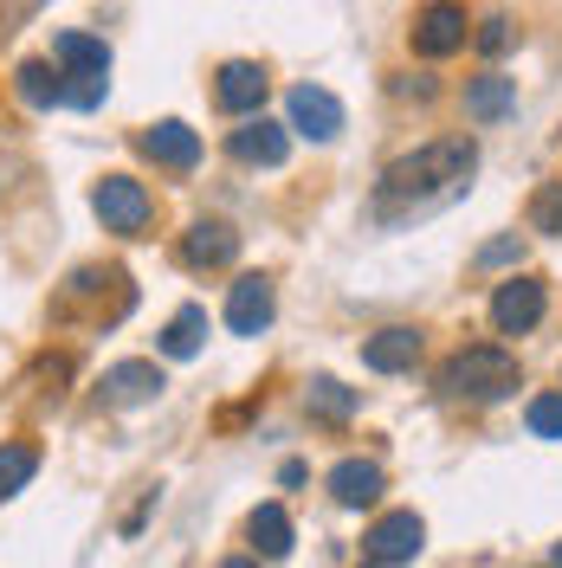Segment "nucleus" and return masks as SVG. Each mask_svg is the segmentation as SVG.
<instances>
[{
  "label": "nucleus",
  "instance_id": "obj_1",
  "mask_svg": "<svg viewBox=\"0 0 562 568\" xmlns=\"http://www.w3.org/2000/svg\"><path fill=\"white\" fill-rule=\"evenodd\" d=\"M479 169V142L472 136H446L426 142L414 155L388 162L382 181H375V220H414V213H433L465 194V181Z\"/></svg>",
  "mask_w": 562,
  "mask_h": 568
},
{
  "label": "nucleus",
  "instance_id": "obj_2",
  "mask_svg": "<svg viewBox=\"0 0 562 568\" xmlns=\"http://www.w3.org/2000/svg\"><path fill=\"white\" fill-rule=\"evenodd\" d=\"M440 388L453 394V400H504V394H518V355L498 349V343H472V349H459L446 368H440Z\"/></svg>",
  "mask_w": 562,
  "mask_h": 568
},
{
  "label": "nucleus",
  "instance_id": "obj_3",
  "mask_svg": "<svg viewBox=\"0 0 562 568\" xmlns=\"http://www.w3.org/2000/svg\"><path fill=\"white\" fill-rule=\"evenodd\" d=\"M91 207H98V220H104V233H123V240H137L142 226L155 220L149 187L130 181V175H104L98 187H91Z\"/></svg>",
  "mask_w": 562,
  "mask_h": 568
},
{
  "label": "nucleus",
  "instance_id": "obj_4",
  "mask_svg": "<svg viewBox=\"0 0 562 568\" xmlns=\"http://www.w3.org/2000/svg\"><path fill=\"white\" fill-rule=\"evenodd\" d=\"M421 542H426V524L414 517V510H394V517H382L375 530L362 536V556L382 562V568H394V562H414Z\"/></svg>",
  "mask_w": 562,
  "mask_h": 568
},
{
  "label": "nucleus",
  "instance_id": "obj_5",
  "mask_svg": "<svg viewBox=\"0 0 562 568\" xmlns=\"http://www.w3.org/2000/svg\"><path fill=\"white\" fill-rule=\"evenodd\" d=\"M227 149H233V162H247V169H279L284 155H291V123L247 116V123L227 136Z\"/></svg>",
  "mask_w": 562,
  "mask_h": 568
},
{
  "label": "nucleus",
  "instance_id": "obj_6",
  "mask_svg": "<svg viewBox=\"0 0 562 568\" xmlns=\"http://www.w3.org/2000/svg\"><path fill=\"white\" fill-rule=\"evenodd\" d=\"M240 258V233L227 226V220H194L188 233H181V265L188 272H220V265H233Z\"/></svg>",
  "mask_w": 562,
  "mask_h": 568
},
{
  "label": "nucleus",
  "instance_id": "obj_7",
  "mask_svg": "<svg viewBox=\"0 0 562 568\" xmlns=\"http://www.w3.org/2000/svg\"><path fill=\"white\" fill-rule=\"evenodd\" d=\"M492 323L504 336H530L543 323V284L536 278H504L492 297Z\"/></svg>",
  "mask_w": 562,
  "mask_h": 568
},
{
  "label": "nucleus",
  "instance_id": "obj_8",
  "mask_svg": "<svg viewBox=\"0 0 562 568\" xmlns=\"http://www.w3.org/2000/svg\"><path fill=\"white\" fill-rule=\"evenodd\" d=\"M272 317H279V297H272V284L259 278V272L233 284V297H227V329L233 336H265Z\"/></svg>",
  "mask_w": 562,
  "mask_h": 568
},
{
  "label": "nucleus",
  "instance_id": "obj_9",
  "mask_svg": "<svg viewBox=\"0 0 562 568\" xmlns=\"http://www.w3.org/2000/svg\"><path fill=\"white\" fill-rule=\"evenodd\" d=\"M291 130L311 142H337L343 136V104L323 91V84H298L291 91Z\"/></svg>",
  "mask_w": 562,
  "mask_h": 568
},
{
  "label": "nucleus",
  "instance_id": "obj_10",
  "mask_svg": "<svg viewBox=\"0 0 562 568\" xmlns=\"http://www.w3.org/2000/svg\"><path fill=\"white\" fill-rule=\"evenodd\" d=\"M465 45V7H453V0H433L421 20H414V52H426V59H446V52H459Z\"/></svg>",
  "mask_w": 562,
  "mask_h": 568
},
{
  "label": "nucleus",
  "instance_id": "obj_11",
  "mask_svg": "<svg viewBox=\"0 0 562 568\" xmlns=\"http://www.w3.org/2000/svg\"><path fill=\"white\" fill-rule=\"evenodd\" d=\"M265 91H272V78L252 65V59H233V65H220V78H213V98L233 110V116H252V110L265 104Z\"/></svg>",
  "mask_w": 562,
  "mask_h": 568
},
{
  "label": "nucleus",
  "instance_id": "obj_12",
  "mask_svg": "<svg viewBox=\"0 0 562 568\" xmlns=\"http://www.w3.org/2000/svg\"><path fill=\"white\" fill-rule=\"evenodd\" d=\"M388 478L375 459H343L337 471H330V497L343 504V510H369V504H382Z\"/></svg>",
  "mask_w": 562,
  "mask_h": 568
},
{
  "label": "nucleus",
  "instance_id": "obj_13",
  "mask_svg": "<svg viewBox=\"0 0 562 568\" xmlns=\"http://www.w3.org/2000/svg\"><path fill=\"white\" fill-rule=\"evenodd\" d=\"M162 388H169V382H162L155 362H117V368H104V400L110 407H142V400H155Z\"/></svg>",
  "mask_w": 562,
  "mask_h": 568
},
{
  "label": "nucleus",
  "instance_id": "obj_14",
  "mask_svg": "<svg viewBox=\"0 0 562 568\" xmlns=\"http://www.w3.org/2000/svg\"><path fill=\"white\" fill-rule=\"evenodd\" d=\"M142 155H149V162H162V169H181V175H188V169L201 162V136H194L188 123H175V116H169V123L142 130Z\"/></svg>",
  "mask_w": 562,
  "mask_h": 568
},
{
  "label": "nucleus",
  "instance_id": "obj_15",
  "mask_svg": "<svg viewBox=\"0 0 562 568\" xmlns=\"http://www.w3.org/2000/svg\"><path fill=\"white\" fill-rule=\"evenodd\" d=\"M511 110H518V78L485 71V78L465 84V116H472V123H498V116H511Z\"/></svg>",
  "mask_w": 562,
  "mask_h": 568
},
{
  "label": "nucleus",
  "instance_id": "obj_16",
  "mask_svg": "<svg viewBox=\"0 0 562 568\" xmlns=\"http://www.w3.org/2000/svg\"><path fill=\"white\" fill-rule=\"evenodd\" d=\"M414 362H421V336L414 329H382V336L362 343V368H375V375H401Z\"/></svg>",
  "mask_w": 562,
  "mask_h": 568
},
{
  "label": "nucleus",
  "instance_id": "obj_17",
  "mask_svg": "<svg viewBox=\"0 0 562 568\" xmlns=\"http://www.w3.org/2000/svg\"><path fill=\"white\" fill-rule=\"evenodd\" d=\"M247 536H252V549H259L265 562H284V556H291V517H284V504H259Z\"/></svg>",
  "mask_w": 562,
  "mask_h": 568
},
{
  "label": "nucleus",
  "instance_id": "obj_18",
  "mask_svg": "<svg viewBox=\"0 0 562 568\" xmlns=\"http://www.w3.org/2000/svg\"><path fill=\"white\" fill-rule=\"evenodd\" d=\"M201 343H208V311H201V304H181L175 323L162 329V355H169V362H194Z\"/></svg>",
  "mask_w": 562,
  "mask_h": 568
},
{
  "label": "nucleus",
  "instance_id": "obj_19",
  "mask_svg": "<svg viewBox=\"0 0 562 568\" xmlns=\"http://www.w3.org/2000/svg\"><path fill=\"white\" fill-rule=\"evenodd\" d=\"M13 91H20V104H33V110H59V104H66V71L20 65V71H13Z\"/></svg>",
  "mask_w": 562,
  "mask_h": 568
},
{
  "label": "nucleus",
  "instance_id": "obj_20",
  "mask_svg": "<svg viewBox=\"0 0 562 568\" xmlns=\"http://www.w3.org/2000/svg\"><path fill=\"white\" fill-rule=\"evenodd\" d=\"M52 59L66 71H110V45L91 33H59L52 39Z\"/></svg>",
  "mask_w": 562,
  "mask_h": 568
},
{
  "label": "nucleus",
  "instance_id": "obj_21",
  "mask_svg": "<svg viewBox=\"0 0 562 568\" xmlns=\"http://www.w3.org/2000/svg\"><path fill=\"white\" fill-rule=\"evenodd\" d=\"M304 407H311L317 420H350V414H355V388L330 382V375H317L311 394H304Z\"/></svg>",
  "mask_w": 562,
  "mask_h": 568
},
{
  "label": "nucleus",
  "instance_id": "obj_22",
  "mask_svg": "<svg viewBox=\"0 0 562 568\" xmlns=\"http://www.w3.org/2000/svg\"><path fill=\"white\" fill-rule=\"evenodd\" d=\"M33 471H39V453L33 446H0V497H13V491H27L33 485Z\"/></svg>",
  "mask_w": 562,
  "mask_h": 568
},
{
  "label": "nucleus",
  "instance_id": "obj_23",
  "mask_svg": "<svg viewBox=\"0 0 562 568\" xmlns=\"http://www.w3.org/2000/svg\"><path fill=\"white\" fill-rule=\"evenodd\" d=\"M530 233L562 240V181H543V187H536V201H530Z\"/></svg>",
  "mask_w": 562,
  "mask_h": 568
},
{
  "label": "nucleus",
  "instance_id": "obj_24",
  "mask_svg": "<svg viewBox=\"0 0 562 568\" xmlns=\"http://www.w3.org/2000/svg\"><path fill=\"white\" fill-rule=\"evenodd\" d=\"M110 91V71H66V104L71 110H98Z\"/></svg>",
  "mask_w": 562,
  "mask_h": 568
},
{
  "label": "nucleus",
  "instance_id": "obj_25",
  "mask_svg": "<svg viewBox=\"0 0 562 568\" xmlns=\"http://www.w3.org/2000/svg\"><path fill=\"white\" fill-rule=\"evenodd\" d=\"M524 420H530V433H536V439H562V394H536Z\"/></svg>",
  "mask_w": 562,
  "mask_h": 568
},
{
  "label": "nucleus",
  "instance_id": "obj_26",
  "mask_svg": "<svg viewBox=\"0 0 562 568\" xmlns=\"http://www.w3.org/2000/svg\"><path fill=\"white\" fill-rule=\"evenodd\" d=\"M524 258V240L518 233H504V240H492V246L479 252V265H518Z\"/></svg>",
  "mask_w": 562,
  "mask_h": 568
},
{
  "label": "nucleus",
  "instance_id": "obj_27",
  "mask_svg": "<svg viewBox=\"0 0 562 568\" xmlns=\"http://www.w3.org/2000/svg\"><path fill=\"white\" fill-rule=\"evenodd\" d=\"M472 39H479V52H485V59H498V52L511 45V20H485Z\"/></svg>",
  "mask_w": 562,
  "mask_h": 568
},
{
  "label": "nucleus",
  "instance_id": "obj_28",
  "mask_svg": "<svg viewBox=\"0 0 562 568\" xmlns=\"http://www.w3.org/2000/svg\"><path fill=\"white\" fill-rule=\"evenodd\" d=\"M550 562H556V568H562V542H556V549H550Z\"/></svg>",
  "mask_w": 562,
  "mask_h": 568
}]
</instances>
